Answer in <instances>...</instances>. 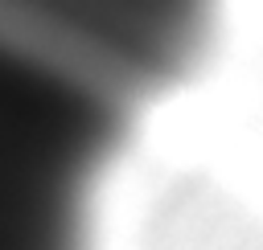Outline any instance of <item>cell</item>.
<instances>
[{
  "label": "cell",
  "instance_id": "obj_1",
  "mask_svg": "<svg viewBox=\"0 0 263 250\" xmlns=\"http://www.w3.org/2000/svg\"><path fill=\"white\" fill-rule=\"evenodd\" d=\"M222 0H0V20L66 49L140 102L173 90L210 49Z\"/></svg>",
  "mask_w": 263,
  "mask_h": 250
}]
</instances>
